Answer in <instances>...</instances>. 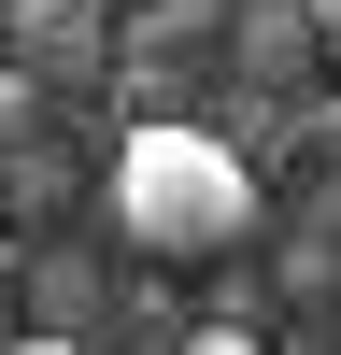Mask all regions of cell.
<instances>
[{"label":"cell","mask_w":341,"mask_h":355,"mask_svg":"<svg viewBox=\"0 0 341 355\" xmlns=\"http://www.w3.org/2000/svg\"><path fill=\"white\" fill-rule=\"evenodd\" d=\"M0 270H15V242H0Z\"/></svg>","instance_id":"cell-7"},{"label":"cell","mask_w":341,"mask_h":355,"mask_svg":"<svg viewBox=\"0 0 341 355\" xmlns=\"http://www.w3.org/2000/svg\"><path fill=\"white\" fill-rule=\"evenodd\" d=\"M299 15H313V43H327V57H341V0H299Z\"/></svg>","instance_id":"cell-5"},{"label":"cell","mask_w":341,"mask_h":355,"mask_svg":"<svg viewBox=\"0 0 341 355\" xmlns=\"http://www.w3.org/2000/svg\"><path fill=\"white\" fill-rule=\"evenodd\" d=\"M0 355H85V341H57V327H43V341H0Z\"/></svg>","instance_id":"cell-6"},{"label":"cell","mask_w":341,"mask_h":355,"mask_svg":"<svg viewBox=\"0 0 341 355\" xmlns=\"http://www.w3.org/2000/svg\"><path fill=\"white\" fill-rule=\"evenodd\" d=\"M170 355H270V341H256V327H185Z\"/></svg>","instance_id":"cell-3"},{"label":"cell","mask_w":341,"mask_h":355,"mask_svg":"<svg viewBox=\"0 0 341 355\" xmlns=\"http://www.w3.org/2000/svg\"><path fill=\"white\" fill-rule=\"evenodd\" d=\"M114 227H128L157 270H213V256L256 242V157L199 114H157V128L114 142Z\"/></svg>","instance_id":"cell-1"},{"label":"cell","mask_w":341,"mask_h":355,"mask_svg":"<svg viewBox=\"0 0 341 355\" xmlns=\"http://www.w3.org/2000/svg\"><path fill=\"white\" fill-rule=\"evenodd\" d=\"M0 28H15L43 71H85V57H100V28H114V0H0Z\"/></svg>","instance_id":"cell-2"},{"label":"cell","mask_w":341,"mask_h":355,"mask_svg":"<svg viewBox=\"0 0 341 355\" xmlns=\"http://www.w3.org/2000/svg\"><path fill=\"white\" fill-rule=\"evenodd\" d=\"M15 114H28V71H0V142H15Z\"/></svg>","instance_id":"cell-4"}]
</instances>
